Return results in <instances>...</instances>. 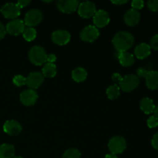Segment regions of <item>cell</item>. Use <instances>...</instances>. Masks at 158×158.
I'll use <instances>...</instances> for the list:
<instances>
[{"label":"cell","mask_w":158,"mask_h":158,"mask_svg":"<svg viewBox=\"0 0 158 158\" xmlns=\"http://www.w3.org/2000/svg\"><path fill=\"white\" fill-rule=\"evenodd\" d=\"M148 9L152 12H157L158 11V0H151L148 2Z\"/></svg>","instance_id":"f546056e"},{"label":"cell","mask_w":158,"mask_h":158,"mask_svg":"<svg viewBox=\"0 0 158 158\" xmlns=\"http://www.w3.org/2000/svg\"><path fill=\"white\" fill-rule=\"evenodd\" d=\"M0 11L5 18L12 19H15L21 14V9L19 8L16 3L13 2H7L4 4L2 6Z\"/></svg>","instance_id":"ba28073f"},{"label":"cell","mask_w":158,"mask_h":158,"mask_svg":"<svg viewBox=\"0 0 158 158\" xmlns=\"http://www.w3.org/2000/svg\"><path fill=\"white\" fill-rule=\"evenodd\" d=\"M100 36V31L96 26L89 25L86 26L80 32V37L83 41L86 43H94Z\"/></svg>","instance_id":"8992f818"},{"label":"cell","mask_w":158,"mask_h":158,"mask_svg":"<svg viewBox=\"0 0 158 158\" xmlns=\"http://www.w3.org/2000/svg\"><path fill=\"white\" fill-rule=\"evenodd\" d=\"M146 85L148 89L155 90L158 89V72L155 70L148 71L145 77Z\"/></svg>","instance_id":"ac0fdd59"},{"label":"cell","mask_w":158,"mask_h":158,"mask_svg":"<svg viewBox=\"0 0 158 158\" xmlns=\"http://www.w3.org/2000/svg\"><path fill=\"white\" fill-rule=\"evenodd\" d=\"M56 56L55 54H49V55H47V58H46V63H54V64H55V62L56 61Z\"/></svg>","instance_id":"e575fe53"},{"label":"cell","mask_w":158,"mask_h":158,"mask_svg":"<svg viewBox=\"0 0 158 158\" xmlns=\"http://www.w3.org/2000/svg\"><path fill=\"white\" fill-rule=\"evenodd\" d=\"M111 2H112L113 4H115V5H117V6H119V5L125 4V3L127 2V1H125V0H120V1H112Z\"/></svg>","instance_id":"74e56055"},{"label":"cell","mask_w":158,"mask_h":158,"mask_svg":"<svg viewBox=\"0 0 158 158\" xmlns=\"http://www.w3.org/2000/svg\"><path fill=\"white\" fill-rule=\"evenodd\" d=\"M154 117H157L158 119V105L155 107V110L154 111Z\"/></svg>","instance_id":"ab89813d"},{"label":"cell","mask_w":158,"mask_h":158,"mask_svg":"<svg viewBox=\"0 0 158 158\" xmlns=\"http://www.w3.org/2000/svg\"><path fill=\"white\" fill-rule=\"evenodd\" d=\"M139 83L140 79L137 75L129 74L122 77L121 80L119 83V86L123 92L129 93L134 90L139 86Z\"/></svg>","instance_id":"3957f363"},{"label":"cell","mask_w":158,"mask_h":158,"mask_svg":"<svg viewBox=\"0 0 158 158\" xmlns=\"http://www.w3.org/2000/svg\"><path fill=\"white\" fill-rule=\"evenodd\" d=\"M151 144L154 149L158 150V132L153 136L152 140H151Z\"/></svg>","instance_id":"d6a6232c"},{"label":"cell","mask_w":158,"mask_h":158,"mask_svg":"<svg viewBox=\"0 0 158 158\" xmlns=\"http://www.w3.org/2000/svg\"><path fill=\"white\" fill-rule=\"evenodd\" d=\"M151 53V48L149 44L142 43L137 45L134 49V55L139 60H143L149 56Z\"/></svg>","instance_id":"e0dca14e"},{"label":"cell","mask_w":158,"mask_h":158,"mask_svg":"<svg viewBox=\"0 0 158 158\" xmlns=\"http://www.w3.org/2000/svg\"><path fill=\"white\" fill-rule=\"evenodd\" d=\"M150 46L151 49L158 51V34L154 35L151 38V42H150Z\"/></svg>","instance_id":"4dcf8cb0"},{"label":"cell","mask_w":158,"mask_h":158,"mask_svg":"<svg viewBox=\"0 0 158 158\" xmlns=\"http://www.w3.org/2000/svg\"><path fill=\"white\" fill-rule=\"evenodd\" d=\"M37 32L34 28L26 27L23 32V36L24 40L27 42H32L36 38Z\"/></svg>","instance_id":"d4e9b609"},{"label":"cell","mask_w":158,"mask_h":158,"mask_svg":"<svg viewBox=\"0 0 158 158\" xmlns=\"http://www.w3.org/2000/svg\"><path fill=\"white\" fill-rule=\"evenodd\" d=\"M39 96L36 91L29 88L23 90L19 96L20 102L26 106H31L35 104Z\"/></svg>","instance_id":"30bf717a"},{"label":"cell","mask_w":158,"mask_h":158,"mask_svg":"<svg viewBox=\"0 0 158 158\" xmlns=\"http://www.w3.org/2000/svg\"><path fill=\"white\" fill-rule=\"evenodd\" d=\"M110 21V18L106 11L103 9H100L96 12L94 15V26L98 28H103L107 26Z\"/></svg>","instance_id":"5bb4252c"},{"label":"cell","mask_w":158,"mask_h":158,"mask_svg":"<svg viewBox=\"0 0 158 158\" xmlns=\"http://www.w3.org/2000/svg\"><path fill=\"white\" fill-rule=\"evenodd\" d=\"M16 4L19 6V8L21 9L23 8L26 7L29 4H30V1H29V0H20V1L17 2Z\"/></svg>","instance_id":"836d02e7"},{"label":"cell","mask_w":158,"mask_h":158,"mask_svg":"<svg viewBox=\"0 0 158 158\" xmlns=\"http://www.w3.org/2000/svg\"><path fill=\"white\" fill-rule=\"evenodd\" d=\"M22 128L21 124L18 121L14 120H7L5 122L3 125V131L6 134L10 136H16L21 133Z\"/></svg>","instance_id":"9a60e30c"},{"label":"cell","mask_w":158,"mask_h":158,"mask_svg":"<svg viewBox=\"0 0 158 158\" xmlns=\"http://www.w3.org/2000/svg\"><path fill=\"white\" fill-rule=\"evenodd\" d=\"M43 15L41 11L37 9H32L26 12L23 22L25 23V26L27 27L34 28L43 21Z\"/></svg>","instance_id":"5b68a950"},{"label":"cell","mask_w":158,"mask_h":158,"mask_svg":"<svg viewBox=\"0 0 158 158\" xmlns=\"http://www.w3.org/2000/svg\"><path fill=\"white\" fill-rule=\"evenodd\" d=\"M81 154L77 148H69L63 154L62 158H80Z\"/></svg>","instance_id":"484cf974"},{"label":"cell","mask_w":158,"mask_h":158,"mask_svg":"<svg viewBox=\"0 0 158 158\" xmlns=\"http://www.w3.org/2000/svg\"><path fill=\"white\" fill-rule=\"evenodd\" d=\"M127 148L126 140L122 136H114L108 142V149L110 154H122Z\"/></svg>","instance_id":"277c9868"},{"label":"cell","mask_w":158,"mask_h":158,"mask_svg":"<svg viewBox=\"0 0 158 158\" xmlns=\"http://www.w3.org/2000/svg\"><path fill=\"white\" fill-rule=\"evenodd\" d=\"M105 158H117V156L115 155V154H106Z\"/></svg>","instance_id":"f35d334b"},{"label":"cell","mask_w":158,"mask_h":158,"mask_svg":"<svg viewBox=\"0 0 158 158\" xmlns=\"http://www.w3.org/2000/svg\"><path fill=\"white\" fill-rule=\"evenodd\" d=\"M6 29L5 26L3 25L2 23L0 22V40H2L5 36H6Z\"/></svg>","instance_id":"d590c367"},{"label":"cell","mask_w":158,"mask_h":158,"mask_svg":"<svg viewBox=\"0 0 158 158\" xmlns=\"http://www.w3.org/2000/svg\"><path fill=\"white\" fill-rule=\"evenodd\" d=\"M51 38L55 44L58 45V46H64L69 43L71 35L68 31L59 29V30H56L52 32Z\"/></svg>","instance_id":"7c38bea8"},{"label":"cell","mask_w":158,"mask_h":158,"mask_svg":"<svg viewBox=\"0 0 158 158\" xmlns=\"http://www.w3.org/2000/svg\"><path fill=\"white\" fill-rule=\"evenodd\" d=\"M80 2L77 0H59L56 6L59 10L63 13L71 14L77 11Z\"/></svg>","instance_id":"9c48e42d"},{"label":"cell","mask_w":158,"mask_h":158,"mask_svg":"<svg viewBox=\"0 0 158 158\" xmlns=\"http://www.w3.org/2000/svg\"><path fill=\"white\" fill-rule=\"evenodd\" d=\"M131 6H132L133 9H135V10L138 11L143 8V6H144V2L142 1V0H134L131 2Z\"/></svg>","instance_id":"83f0119b"},{"label":"cell","mask_w":158,"mask_h":158,"mask_svg":"<svg viewBox=\"0 0 158 158\" xmlns=\"http://www.w3.org/2000/svg\"><path fill=\"white\" fill-rule=\"evenodd\" d=\"M56 66L54 63H45L42 69V74L44 77L52 78L56 75Z\"/></svg>","instance_id":"603a6c76"},{"label":"cell","mask_w":158,"mask_h":158,"mask_svg":"<svg viewBox=\"0 0 158 158\" xmlns=\"http://www.w3.org/2000/svg\"><path fill=\"white\" fill-rule=\"evenodd\" d=\"M117 58L120 65H122L124 67H129L134 65L135 60H134V56L132 53H130L128 52H117Z\"/></svg>","instance_id":"d6986e66"},{"label":"cell","mask_w":158,"mask_h":158,"mask_svg":"<svg viewBox=\"0 0 158 158\" xmlns=\"http://www.w3.org/2000/svg\"><path fill=\"white\" fill-rule=\"evenodd\" d=\"M122 77L119 73H114L112 76V80L114 82H118L120 83V81L121 80Z\"/></svg>","instance_id":"8d00e7d4"},{"label":"cell","mask_w":158,"mask_h":158,"mask_svg":"<svg viewBox=\"0 0 158 158\" xmlns=\"http://www.w3.org/2000/svg\"><path fill=\"white\" fill-rule=\"evenodd\" d=\"M47 54L43 47L35 46L30 49L29 52V59L32 64L35 66H42L46 63Z\"/></svg>","instance_id":"7a4b0ae2"},{"label":"cell","mask_w":158,"mask_h":158,"mask_svg":"<svg viewBox=\"0 0 158 158\" xmlns=\"http://www.w3.org/2000/svg\"><path fill=\"white\" fill-rule=\"evenodd\" d=\"M15 153V147L12 144L3 143L0 146V158H12Z\"/></svg>","instance_id":"44dd1931"},{"label":"cell","mask_w":158,"mask_h":158,"mask_svg":"<svg viewBox=\"0 0 158 158\" xmlns=\"http://www.w3.org/2000/svg\"><path fill=\"white\" fill-rule=\"evenodd\" d=\"M12 158H23V157H22L21 156H14Z\"/></svg>","instance_id":"60d3db41"},{"label":"cell","mask_w":158,"mask_h":158,"mask_svg":"<svg viewBox=\"0 0 158 158\" xmlns=\"http://www.w3.org/2000/svg\"><path fill=\"white\" fill-rule=\"evenodd\" d=\"M106 96H107L108 99L111 100H116L119 97L120 94V88L119 86V85L117 84H114L111 85L110 86L106 89Z\"/></svg>","instance_id":"cb8c5ba5"},{"label":"cell","mask_w":158,"mask_h":158,"mask_svg":"<svg viewBox=\"0 0 158 158\" xmlns=\"http://www.w3.org/2000/svg\"><path fill=\"white\" fill-rule=\"evenodd\" d=\"M26 26L23 22V20L18 19H12L10 22L7 23L6 26V32L12 35H19L20 34H23Z\"/></svg>","instance_id":"8fae6325"},{"label":"cell","mask_w":158,"mask_h":158,"mask_svg":"<svg viewBox=\"0 0 158 158\" xmlns=\"http://www.w3.org/2000/svg\"><path fill=\"white\" fill-rule=\"evenodd\" d=\"M148 71L146 69H144L143 67L139 68L137 70V76L138 77V78H145L147 73H148Z\"/></svg>","instance_id":"1f68e13d"},{"label":"cell","mask_w":158,"mask_h":158,"mask_svg":"<svg viewBox=\"0 0 158 158\" xmlns=\"http://www.w3.org/2000/svg\"><path fill=\"white\" fill-rule=\"evenodd\" d=\"M44 78L42 73L37 71L32 72L26 77V85L29 86V89H38L44 82Z\"/></svg>","instance_id":"4fadbf2b"},{"label":"cell","mask_w":158,"mask_h":158,"mask_svg":"<svg viewBox=\"0 0 158 158\" xmlns=\"http://www.w3.org/2000/svg\"><path fill=\"white\" fill-rule=\"evenodd\" d=\"M72 78L77 83H81L87 78V71L83 67H77L72 71Z\"/></svg>","instance_id":"7402d4cb"},{"label":"cell","mask_w":158,"mask_h":158,"mask_svg":"<svg viewBox=\"0 0 158 158\" xmlns=\"http://www.w3.org/2000/svg\"><path fill=\"white\" fill-rule=\"evenodd\" d=\"M114 48L118 52H127L134 43V37L130 32L120 31L115 34L112 40Z\"/></svg>","instance_id":"6da1fadb"},{"label":"cell","mask_w":158,"mask_h":158,"mask_svg":"<svg viewBox=\"0 0 158 158\" xmlns=\"http://www.w3.org/2000/svg\"><path fill=\"white\" fill-rule=\"evenodd\" d=\"M140 107L144 114H151L154 113L156 106L151 99H150L149 97H144L140 100Z\"/></svg>","instance_id":"ffe728a7"},{"label":"cell","mask_w":158,"mask_h":158,"mask_svg":"<svg viewBox=\"0 0 158 158\" xmlns=\"http://www.w3.org/2000/svg\"><path fill=\"white\" fill-rule=\"evenodd\" d=\"M14 85L16 86H22L26 85V77H23L22 75H16L12 79Z\"/></svg>","instance_id":"4316f807"},{"label":"cell","mask_w":158,"mask_h":158,"mask_svg":"<svg viewBox=\"0 0 158 158\" xmlns=\"http://www.w3.org/2000/svg\"><path fill=\"white\" fill-rule=\"evenodd\" d=\"M148 123V126L149 128H155L158 126V119L157 117H155L154 116L149 117L147 121Z\"/></svg>","instance_id":"f1b7e54d"},{"label":"cell","mask_w":158,"mask_h":158,"mask_svg":"<svg viewBox=\"0 0 158 158\" xmlns=\"http://www.w3.org/2000/svg\"><path fill=\"white\" fill-rule=\"evenodd\" d=\"M79 15L83 19H89L94 17V14L97 12V7L92 2L86 1L80 3L77 9Z\"/></svg>","instance_id":"52a82bcc"},{"label":"cell","mask_w":158,"mask_h":158,"mask_svg":"<svg viewBox=\"0 0 158 158\" xmlns=\"http://www.w3.org/2000/svg\"><path fill=\"white\" fill-rule=\"evenodd\" d=\"M123 19H124L125 23L128 26L134 27V26H137L140 22V14L138 11L131 9L125 13Z\"/></svg>","instance_id":"2e32d148"}]
</instances>
